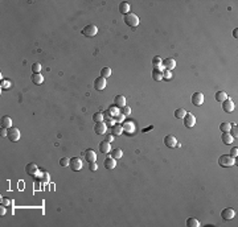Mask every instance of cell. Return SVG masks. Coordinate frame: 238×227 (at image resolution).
<instances>
[{"label":"cell","mask_w":238,"mask_h":227,"mask_svg":"<svg viewBox=\"0 0 238 227\" xmlns=\"http://www.w3.org/2000/svg\"><path fill=\"white\" fill-rule=\"evenodd\" d=\"M103 165H105L106 169H114L117 166V160L114 157H107V159H105Z\"/></svg>","instance_id":"cell-18"},{"label":"cell","mask_w":238,"mask_h":227,"mask_svg":"<svg viewBox=\"0 0 238 227\" xmlns=\"http://www.w3.org/2000/svg\"><path fill=\"white\" fill-rule=\"evenodd\" d=\"M105 87H106V79L102 77H98L94 81V88L97 91H102L105 90Z\"/></svg>","instance_id":"cell-13"},{"label":"cell","mask_w":238,"mask_h":227,"mask_svg":"<svg viewBox=\"0 0 238 227\" xmlns=\"http://www.w3.org/2000/svg\"><path fill=\"white\" fill-rule=\"evenodd\" d=\"M163 78H164V79H171L172 78V72H169V70H164V72H163Z\"/></svg>","instance_id":"cell-40"},{"label":"cell","mask_w":238,"mask_h":227,"mask_svg":"<svg viewBox=\"0 0 238 227\" xmlns=\"http://www.w3.org/2000/svg\"><path fill=\"white\" fill-rule=\"evenodd\" d=\"M234 217H236V211H234V209H232V207L224 209L221 211V218L224 221H232Z\"/></svg>","instance_id":"cell-6"},{"label":"cell","mask_w":238,"mask_h":227,"mask_svg":"<svg viewBox=\"0 0 238 227\" xmlns=\"http://www.w3.org/2000/svg\"><path fill=\"white\" fill-rule=\"evenodd\" d=\"M118 107H115V106H114V107H111V108H109V111L107 112H110V115H111V116H114L115 118L118 114H121V112H118V110H117Z\"/></svg>","instance_id":"cell-37"},{"label":"cell","mask_w":238,"mask_h":227,"mask_svg":"<svg viewBox=\"0 0 238 227\" xmlns=\"http://www.w3.org/2000/svg\"><path fill=\"white\" fill-rule=\"evenodd\" d=\"M114 106L118 107V108L125 107L126 106V98L123 95H117L115 98H114Z\"/></svg>","instance_id":"cell-15"},{"label":"cell","mask_w":238,"mask_h":227,"mask_svg":"<svg viewBox=\"0 0 238 227\" xmlns=\"http://www.w3.org/2000/svg\"><path fill=\"white\" fill-rule=\"evenodd\" d=\"M122 132H123V127L121 126V124L114 123L113 126H111V135H114V136H119V135H122Z\"/></svg>","instance_id":"cell-20"},{"label":"cell","mask_w":238,"mask_h":227,"mask_svg":"<svg viewBox=\"0 0 238 227\" xmlns=\"http://www.w3.org/2000/svg\"><path fill=\"white\" fill-rule=\"evenodd\" d=\"M6 211H7L6 210V206H4V205H2V207H0V215L3 217L4 214H6Z\"/></svg>","instance_id":"cell-45"},{"label":"cell","mask_w":238,"mask_h":227,"mask_svg":"<svg viewBox=\"0 0 238 227\" xmlns=\"http://www.w3.org/2000/svg\"><path fill=\"white\" fill-rule=\"evenodd\" d=\"M187 226L188 227H200V222L196 218H188L187 219Z\"/></svg>","instance_id":"cell-27"},{"label":"cell","mask_w":238,"mask_h":227,"mask_svg":"<svg viewBox=\"0 0 238 227\" xmlns=\"http://www.w3.org/2000/svg\"><path fill=\"white\" fill-rule=\"evenodd\" d=\"M25 172L28 173L29 176H33L34 177V174H36V173L38 172V169H37V165L34 162H29L28 165L25 166Z\"/></svg>","instance_id":"cell-17"},{"label":"cell","mask_w":238,"mask_h":227,"mask_svg":"<svg viewBox=\"0 0 238 227\" xmlns=\"http://www.w3.org/2000/svg\"><path fill=\"white\" fill-rule=\"evenodd\" d=\"M105 140L109 141V143H111V141L114 140V135H111V133H110V135H106V139Z\"/></svg>","instance_id":"cell-44"},{"label":"cell","mask_w":238,"mask_h":227,"mask_svg":"<svg viewBox=\"0 0 238 227\" xmlns=\"http://www.w3.org/2000/svg\"><path fill=\"white\" fill-rule=\"evenodd\" d=\"M99 151L102 153H109V152H111V145H110L109 141L103 140L99 143Z\"/></svg>","instance_id":"cell-19"},{"label":"cell","mask_w":238,"mask_h":227,"mask_svg":"<svg viewBox=\"0 0 238 227\" xmlns=\"http://www.w3.org/2000/svg\"><path fill=\"white\" fill-rule=\"evenodd\" d=\"M131 11V4L130 3H127V2H122V3H119V12L123 13V15H127V13H130Z\"/></svg>","instance_id":"cell-16"},{"label":"cell","mask_w":238,"mask_h":227,"mask_svg":"<svg viewBox=\"0 0 238 227\" xmlns=\"http://www.w3.org/2000/svg\"><path fill=\"white\" fill-rule=\"evenodd\" d=\"M93 120H94L95 123L102 122V120H103V114L102 112H95L94 115H93Z\"/></svg>","instance_id":"cell-32"},{"label":"cell","mask_w":238,"mask_h":227,"mask_svg":"<svg viewBox=\"0 0 238 227\" xmlns=\"http://www.w3.org/2000/svg\"><path fill=\"white\" fill-rule=\"evenodd\" d=\"M185 114H187V111H185L184 108H177L175 111V118L176 119H183L185 116Z\"/></svg>","instance_id":"cell-30"},{"label":"cell","mask_w":238,"mask_h":227,"mask_svg":"<svg viewBox=\"0 0 238 227\" xmlns=\"http://www.w3.org/2000/svg\"><path fill=\"white\" fill-rule=\"evenodd\" d=\"M122 127H123V131H127L129 133H130V131H131V132H134V130H135L134 123H132V122H125Z\"/></svg>","instance_id":"cell-26"},{"label":"cell","mask_w":238,"mask_h":227,"mask_svg":"<svg viewBox=\"0 0 238 227\" xmlns=\"http://www.w3.org/2000/svg\"><path fill=\"white\" fill-rule=\"evenodd\" d=\"M233 36H234L236 38L238 37V29H234V30H233Z\"/></svg>","instance_id":"cell-46"},{"label":"cell","mask_w":238,"mask_h":227,"mask_svg":"<svg viewBox=\"0 0 238 227\" xmlns=\"http://www.w3.org/2000/svg\"><path fill=\"white\" fill-rule=\"evenodd\" d=\"M230 156H232V157H237V156H238V148H237V147H233V148L230 149Z\"/></svg>","instance_id":"cell-42"},{"label":"cell","mask_w":238,"mask_h":227,"mask_svg":"<svg viewBox=\"0 0 238 227\" xmlns=\"http://www.w3.org/2000/svg\"><path fill=\"white\" fill-rule=\"evenodd\" d=\"M7 137L10 139V141H12V143H16V141H19V139H20V131H19V128H16V127L8 128Z\"/></svg>","instance_id":"cell-3"},{"label":"cell","mask_w":238,"mask_h":227,"mask_svg":"<svg viewBox=\"0 0 238 227\" xmlns=\"http://www.w3.org/2000/svg\"><path fill=\"white\" fill-rule=\"evenodd\" d=\"M229 133L233 136V137H237V133H238V128H237V126H232V128H230V131H229Z\"/></svg>","instance_id":"cell-39"},{"label":"cell","mask_w":238,"mask_h":227,"mask_svg":"<svg viewBox=\"0 0 238 227\" xmlns=\"http://www.w3.org/2000/svg\"><path fill=\"white\" fill-rule=\"evenodd\" d=\"M222 110L225 111V112H228V114L234 111V103H233V100L230 99V98H228L226 100L222 102Z\"/></svg>","instance_id":"cell-9"},{"label":"cell","mask_w":238,"mask_h":227,"mask_svg":"<svg viewBox=\"0 0 238 227\" xmlns=\"http://www.w3.org/2000/svg\"><path fill=\"white\" fill-rule=\"evenodd\" d=\"M125 23L130 26V28H136V26L139 25L140 23V20H139V17L135 15V13H127V15L125 16Z\"/></svg>","instance_id":"cell-2"},{"label":"cell","mask_w":238,"mask_h":227,"mask_svg":"<svg viewBox=\"0 0 238 227\" xmlns=\"http://www.w3.org/2000/svg\"><path fill=\"white\" fill-rule=\"evenodd\" d=\"M69 166H70V169H72V170H74V172L81 170V169H82V161H81V159H78V157L70 159Z\"/></svg>","instance_id":"cell-7"},{"label":"cell","mask_w":238,"mask_h":227,"mask_svg":"<svg viewBox=\"0 0 238 227\" xmlns=\"http://www.w3.org/2000/svg\"><path fill=\"white\" fill-rule=\"evenodd\" d=\"M164 144L168 147V148H175L176 144H177V139L173 135H167L164 137Z\"/></svg>","instance_id":"cell-12"},{"label":"cell","mask_w":238,"mask_h":227,"mask_svg":"<svg viewBox=\"0 0 238 227\" xmlns=\"http://www.w3.org/2000/svg\"><path fill=\"white\" fill-rule=\"evenodd\" d=\"M32 72L33 73H40V72H41V64H40V62H34V64L32 65Z\"/></svg>","instance_id":"cell-34"},{"label":"cell","mask_w":238,"mask_h":227,"mask_svg":"<svg viewBox=\"0 0 238 227\" xmlns=\"http://www.w3.org/2000/svg\"><path fill=\"white\" fill-rule=\"evenodd\" d=\"M106 131H107V126H106L103 122L95 123V126H94V132L97 133V135H105Z\"/></svg>","instance_id":"cell-11"},{"label":"cell","mask_w":238,"mask_h":227,"mask_svg":"<svg viewBox=\"0 0 238 227\" xmlns=\"http://www.w3.org/2000/svg\"><path fill=\"white\" fill-rule=\"evenodd\" d=\"M2 205H4L6 207L12 206V201H11L10 198H7V197H3V198H2Z\"/></svg>","instance_id":"cell-36"},{"label":"cell","mask_w":238,"mask_h":227,"mask_svg":"<svg viewBox=\"0 0 238 227\" xmlns=\"http://www.w3.org/2000/svg\"><path fill=\"white\" fill-rule=\"evenodd\" d=\"M152 78H153V81H161L163 79V65L159 66V68H153Z\"/></svg>","instance_id":"cell-14"},{"label":"cell","mask_w":238,"mask_h":227,"mask_svg":"<svg viewBox=\"0 0 238 227\" xmlns=\"http://www.w3.org/2000/svg\"><path fill=\"white\" fill-rule=\"evenodd\" d=\"M2 127L3 128H11L12 127V119L10 116H3L2 118Z\"/></svg>","instance_id":"cell-25"},{"label":"cell","mask_w":238,"mask_h":227,"mask_svg":"<svg viewBox=\"0 0 238 227\" xmlns=\"http://www.w3.org/2000/svg\"><path fill=\"white\" fill-rule=\"evenodd\" d=\"M161 64H163V60L160 58V57H153V60H152L153 68H159V66H161Z\"/></svg>","instance_id":"cell-33"},{"label":"cell","mask_w":238,"mask_h":227,"mask_svg":"<svg viewBox=\"0 0 238 227\" xmlns=\"http://www.w3.org/2000/svg\"><path fill=\"white\" fill-rule=\"evenodd\" d=\"M230 128H232V123H226V122H224L220 124V130H221V132H229L230 131Z\"/></svg>","instance_id":"cell-29"},{"label":"cell","mask_w":238,"mask_h":227,"mask_svg":"<svg viewBox=\"0 0 238 227\" xmlns=\"http://www.w3.org/2000/svg\"><path fill=\"white\" fill-rule=\"evenodd\" d=\"M183 122H184V126L187 128H192L196 124V118H195V115L193 114L187 112L185 114V116L183 118Z\"/></svg>","instance_id":"cell-5"},{"label":"cell","mask_w":238,"mask_h":227,"mask_svg":"<svg viewBox=\"0 0 238 227\" xmlns=\"http://www.w3.org/2000/svg\"><path fill=\"white\" fill-rule=\"evenodd\" d=\"M69 164H70V160H69L68 157H64V159H61V160H60V165H61V166H64V168L69 166Z\"/></svg>","instance_id":"cell-35"},{"label":"cell","mask_w":238,"mask_h":227,"mask_svg":"<svg viewBox=\"0 0 238 227\" xmlns=\"http://www.w3.org/2000/svg\"><path fill=\"white\" fill-rule=\"evenodd\" d=\"M163 68H164L165 70H169V72H172L175 68H176V61L173 58H165V60H163Z\"/></svg>","instance_id":"cell-10"},{"label":"cell","mask_w":238,"mask_h":227,"mask_svg":"<svg viewBox=\"0 0 238 227\" xmlns=\"http://www.w3.org/2000/svg\"><path fill=\"white\" fill-rule=\"evenodd\" d=\"M121 114H123L125 116H127V115H130V114H131V108H130V107H127V106H125V107H122V108H121Z\"/></svg>","instance_id":"cell-38"},{"label":"cell","mask_w":238,"mask_h":227,"mask_svg":"<svg viewBox=\"0 0 238 227\" xmlns=\"http://www.w3.org/2000/svg\"><path fill=\"white\" fill-rule=\"evenodd\" d=\"M11 87V82L10 81H3V83H2V88H10Z\"/></svg>","instance_id":"cell-43"},{"label":"cell","mask_w":238,"mask_h":227,"mask_svg":"<svg viewBox=\"0 0 238 227\" xmlns=\"http://www.w3.org/2000/svg\"><path fill=\"white\" fill-rule=\"evenodd\" d=\"M30 79H32V82L34 84H41L44 82V77L41 75V73H33L32 77H30Z\"/></svg>","instance_id":"cell-22"},{"label":"cell","mask_w":238,"mask_h":227,"mask_svg":"<svg viewBox=\"0 0 238 227\" xmlns=\"http://www.w3.org/2000/svg\"><path fill=\"white\" fill-rule=\"evenodd\" d=\"M85 155H86L85 157L87 160V162H94V161H97V153L93 149H87Z\"/></svg>","instance_id":"cell-21"},{"label":"cell","mask_w":238,"mask_h":227,"mask_svg":"<svg viewBox=\"0 0 238 227\" xmlns=\"http://www.w3.org/2000/svg\"><path fill=\"white\" fill-rule=\"evenodd\" d=\"M192 103L195 104V106H201L202 103H204V94L200 91H197V92H193V95H192Z\"/></svg>","instance_id":"cell-8"},{"label":"cell","mask_w":238,"mask_h":227,"mask_svg":"<svg viewBox=\"0 0 238 227\" xmlns=\"http://www.w3.org/2000/svg\"><path fill=\"white\" fill-rule=\"evenodd\" d=\"M233 139H234V137H233L229 132H224L222 135H221V140H222L224 144H232L233 143Z\"/></svg>","instance_id":"cell-23"},{"label":"cell","mask_w":238,"mask_h":227,"mask_svg":"<svg viewBox=\"0 0 238 227\" xmlns=\"http://www.w3.org/2000/svg\"><path fill=\"white\" fill-rule=\"evenodd\" d=\"M89 169L91 172H95L97 169H98V164H97V161H94V162H89Z\"/></svg>","instance_id":"cell-41"},{"label":"cell","mask_w":238,"mask_h":227,"mask_svg":"<svg viewBox=\"0 0 238 227\" xmlns=\"http://www.w3.org/2000/svg\"><path fill=\"white\" fill-rule=\"evenodd\" d=\"M122 156H123V152H122V149H121V148H115V149H113V151H111V157H114L115 160L121 159Z\"/></svg>","instance_id":"cell-28"},{"label":"cell","mask_w":238,"mask_h":227,"mask_svg":"<svg viewBox=\"0 0 238 227\" xmlns=\"http://www.w3.org/2000/svg\"><path fill=\"white\" fill-rule=\"evenodd\" d=\"M214 99L217 102H220V103H222L224 100L228 99V94L225 91H217L216 92V95H214Z\"/></svg>","instance_id":"cell-24"},{"label":"cell","mask_w":238,"mask_h":227,"mask_svg":"<svg viewBox=\"0 0 238 227\" xmlns=\"http://www.w3.org/2000/svg\"><path fill=\"white\" fill-rule=\"evenodd\" d=\"M97 33H98V28H97L95 25H93V24L86 25L85 28L82 29V34L85 37H94Z\"/></svg>","instance_id":"cell-4"},{"label":"cell","mask_w":238,"mask_h":227,"mask_svg":"<svg viewBox=\"0 0 238 227\" xmlns=\"http://www.w3.org/2000/svg\"><path fill=\"white\" fill-rule=\"evenodd\" d=\"M110 75H111V69H110V68H103L102 70H101V77H102V78H109L110 77Z\"/></svg>","instance_id":"cell-31"},{"label":"cell","mask_w":238,"mask_h":227,"mask_svg":"<svg viewBox=\"0 0 238 227\" xmlns=\"http://www.w3.org/2000/svg\"><path fill=\"white\" fill-rule=\"evenodd\" d=\"M234 164H236V159L232 157L230 155H222V156H220V159H218V165L222 166V168L233 166Z\"/></svg>","instance_id":"cell-1"}]
</instances>
